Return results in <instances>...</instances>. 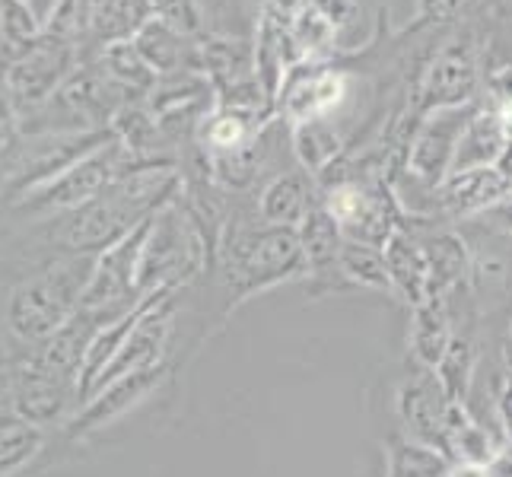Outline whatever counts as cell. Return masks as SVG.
<instances>
[{
  "mask_svg": "<svg viewBox=\"0 0 512 477\" xmlns=\"http://www.w3.org/2000/svg\"><path fill=\"white\" fill-rule=\"evenodd\" d=\"M411 331H408V344L417 363L423 369H436L439 360L446 357V350L452 344V318L446 309V299H427L423 306L411 309Z\"/></svg>",
  "mask_w": 512,
  "mask_h": 477,
  "instance_id": "4fadbf2b",
  "label": "cell"
},
{
  "mask_svg": "<svg viewBox=\"0 0 512 477\" xmlns=\"http://www.w3.org/2000/svg\"><path fill=\"white\" fill-rule=\"evenodd\" d=\"M395 408L401 417V427L408 430L411 439H417V443H423V446H433L449 458V443H446L449 398H446L443 385H439L433 369H423L420 376L398 385Z\"/></svg>",
  "mask_w": 512,
  "mask_h": 477,
  "instance_id": "277c9868",
  "label": "cell"
},
{
  "mask_svg": "<svg viewBox=\"0 0 512 477\" xmlns=\"http://www.w3.org/2000/svg\"><path fill=\"white\" fill-rule=\"evenodd\" d=\"M493 169H497V172L503 175V179L512 185V137L506 140V147H503V153H500L497 163H493Z\"/></svg>",
  "mask_w": 512,
  "mask_h": 477,
  "instance_id": "603a6c76",
  "label": "cell"
},
{
  "mask_svg": "<svg viewBox=\"0 0 512 477\" xmlns=\"http://www.w3.org/2000/svg\"><path fill=\"white\" fill-rule=\"evenodd\" d=\"M474 7V0H420L417 16L423 23H455Z\"/></svg>",
  "mask_w": 512,
  "mask_h": 477,
  "instance_id": "d6986e66",
  "label": "cell"
},
{
  "mask_svg": "<svg viewBox=\"0 0 512 477\" xmlns=\"http://www.w3.org/2000/svg\"><path fill=\"white\" fill-rule=\"evenodd\" d=\"M478 112V102L468 105H452V109H436L427 112V118L420 121L417 134L408 144V159H404V172L423 188L436 191L443 185V179L452 172V159L458 150L468 121Z\"/></svg>",
  "mask_w": 512,
  "mask_h": 477,
  "instance_id": "3957f363",
  "label": "cell"
},
{
  "mask_svg": "<svg viewBox=\"0 0 512 477\" xmlns=\"http://www.w3.org/2000/svg\"><path fill=\"white\" fill-rule=\"evenodd\" d=\"M446 477H490L487 465H471V462H452Z\"/></svg>",
  "mask_w": 512,
  "mask_h": 477,
  "instance_id": "7402d4cb",
  "label": "cell"
},
{
  "mask_svg": "<svg viewBox=\"0 0 512 477\" xmlns=\"http://www.w3.org/2000/svg\"><path fill=\"white\" fill-rule=\"evenodd\" d=\"M423 252H427V264H430V299H446L474 271V255L468 249V242L458 233H452V229L433 233L423 242Z\"/></svg>",
  "mask_w": 512,
  "mask_h": 477,
  "instance_id": "30bf717a",
  "label": "cell"
},
{
  "mask_svg": "<svg viewBox=\"0 0 512 477\" xmlns=\"http://www.w3.org/2000/svg\"><path fill=\"white\" fill-rule=\"evenodd\" d=\"M503 360H506V373H512V318H509V328L503 338Z\"/></svg>",
  "mask_w": 512,
  "mask_h": 477,
  "instance_id": "cb8c5ba5",
  "label": "cell"
},
{
  "mask_svg": "<svg viewBox=\"0 0 512 477\" xmlns=\"http://www.w3.org/2000/svg\"><path fill=\"white\" fill-rule=\"evenodd\" d=\"M207 137H210V144H214L217 150L236 153V150H242L245 144H249L252 128L245 125L242 115H223V118L214 121V125H210V134Z\"/></svg>",
  "mask_w": 512,
  "mask_h": 477,
  "instance_id": "ac0fdd59",
  "label": "cell"
},
{
  "mask_svg": "<svg viewBox=\"0 0 512 477\" xmlns=\"http://www.w3.org/2000/svg\"><path fill=\"white\" fill-rule=\"evenodd\" d=\"M312 191L306 175L290 172V175H277L274 182L264 185L261 198H258V214L264 226H284V229H299L303 220L312 210Z\"/></svg>",
  "mask_w": 512,
  "mask_h": 477,
  "instance_id": "7c38bea8",
  "label": "cell"
},
{
  "mask_svg": "<svg viewBox=\"0 0 512 477\" xmlns=\"http://www.w3.org/2000/svg\"><path fill=\"white\" fill-rule=\"evenodd\" d=\"M478 61H474V51L468 45H449L436 55L430 64L427 77L420 86V109L423 112H436V109H452V105H468L478 102Z\"/></svg>",
  "mask_w": 512,
  "mask_h": 477,
  "instance_id": "5b68a950",
  "label": "cell"
},
{
  "mask_svg": "<svg viewBox=\"0 0 512 477\" xmlns=\"http://www.w3.org/2000/svg\"><path fill=\"white\" fill-rule=\"evenodd\" d=\"M433 198H436V210H443L449 217H481L484 210L512 198V185L493 166L452 172L433 191Z\"/></svg>",
  "mask_w": 512,
  "mask_h": 477,
  "instance_id": "8992f818",
  "label": "cell"
},
{
  "mask_svg": "<svg viewBox=\"0 0 512 477\" xmlns=\"http://www.w3.org/2000/svg\"><path fill=\"white\" fill-rule=\"evenodd\" d=\"M344 99V77L338 70H306L284 80V112L293 125L328 118Z\"/></svg>",
  "mask_w": 512,
  "mask_h": 477,
  "instance_id": "52a82bcc",
  "label": "cell"
},
{
  "mask_svg": "<svg viewBox=\"0 0 512 477\" xmlns=\"http://www.w3.org/2000/svg\"><path fill=\"white\" fill-rule=\"evenodd\" d=\"M490 90H493V105H497V112L506 125V134L512 137V67L500 70V74L490 80Z\"/></svg>",
  "mask_w": 512,
  "mask_h": 477,
  "instance_id": "ffe728a7",
  "label": "cell"
},
{
  "mask_svg": "<svg viewBox=\"0 0 512 477\" xmlns=\"http://www.w3.org/2000/svg\"><path fill=\"white\" fill-rule=\"evenodd\" d=\"M478 220H481L484 226H490L493 233H500V236L512 239V198H506V201H500L497 207L484 210V214H481Z\"/></svg>",
  "mask_w": 512,
  "mask_h": 477,
  "instance_id": "44dd1931",
  "label": "cell"
},
{
  "mask_svg": "<svg viewBox=\"0 0 512 477\" xmlns=\"http://www.w3.org/2000/svg\"><path fill=\"white\" fill-rule=\"evenodd\" d=\"M306 258L296 229L261 226L233 239L229 249V303H245L249 296L264 293L287 280L306 277Z\"/></svg>",
  "mask_w": 512,
  "mask_h": 477,
  "instance_id": "6da1fadb",
  "label": "cell"
},
{
  "mask_svg": "<svg viewBox=\"0 0 512 477\" xmlns=\"http://www.w3.org/2000/svg\"><path fill=\"white\" fill-rule=\"evenodd\" d=\"M338 274L350 287L373 290V293H392V280H388L385 255L379 245L344 239L338 255Z\"/></svg>",
  "mask_w": 512,
  "mask_h": 477,
  "instance_id": "9a60e30c",
  "label": "cell"
},
{
  "mask_svg": "<svg viewBox=\"0 0 512 477\" xmlns=\"http://www.w3.org/2000/svg\"><path fill=\"white\" fill-rule=\"evenodd\" d=\"M296 236H299V245H303L306 271L312 277H325L331 271L338 274V255L347 236L341 223L325 210V204H315L309 210V217L296 229Z\"/></svg>",
  "mask_w": 512,
  "mask_h": 477,
  "instance_id": "8fae6325",
  "label": "cell"
},
{
  "mask_svg": "<svg viewBox=\"0 0 512 477\" xmlns=\"http://www.w3.org/2000/svg\"><path fill=\"white\" fill-rule=\"evenodd\" d=\"M385 255V268H388V280H392V293L401 299L404 306H423L430 299V264H427V252H423V242H417L414 236H408L404 229L392 233L382 245Z\"/></svg>",
  "mask_w": 512,
  "mask_h": 477,
  "instance_id": "ba28073f",
  "label": "cell"
},
{
  "mask_svg": "<svg viewBox=\"0 0 512 477\" xmlns=\"http://www.w3.org/2000/svg\"><path fill=\"white\" fill-rule=\"evenodd\" d=\"M293 150L299 163H303V169H309L312 175H322L338 163L341 134L334 131L328 118L303 121V125H293Z\"/></svg>",
  "mask_w": 512,
  "mask_h": 477,
  "instance_id": "2e32d148",
  "label": "cell"
},
{
  "mask_svg": "<svg viewBox=\"0 0 512 477\" xmlns=\"http://www.w3.org/2000/svg\"><path fill=\"white\" fill-rule=\"evenodd\" d=\"M474 369H478V350H474V344L465 338H452L446 357L439 360V366L433 369L439 385H443V392L449 401L455 404H465L468 398V388H471V379H474Z\"/></svg>",
  "mask_w": 512,
  "mask_h": 477,
  "instance_id": "e0dca14e",
  "label": "cell"
},
{
  "mask_svg": "<svg viewBox=\"0 0 512 477\" xmlns=\"http://www.w3.org/2000/svg\"><path fill=\"white\" fill-rule=\"evenodd\" d=\"M325 210L341 223L347 239L382 245L398 233V204L392 191L382 179L373 182H353V179H338L325 185Z\"/></svg>",
  "mask_w": 512,
  "mask_h": 477,
  "instance_id": "7a4b0ae2",
  "label": "cell"
},
{
  "mask_svg": "<svg viewBox=\"0 0 512 477\" xmlns=\"http://www.w3.org/2000/svg\"><path fill=\"white\" fill-rule=\"evenodd\" d=\"M449 458L411 436L385 439V477H446Z\"/></svg>",
  "mask_w": 512,
  "mask_h": 477,
  "instance_id": "5bb4252c",
  "label": "cell"
},
{
  "mask_svg": "<svg viewBox=\"0 0 512 477\" xmlns=\"http://www.w3.org/2000/svg\"><path fill=\"white\" fill-rule=\"evenodd\" d=\"M506 125L497 112V105H478V112L468 121V128L458 140V150L452 159V172H471V169H490L500 159L506 147ZM449 172V175H452Z\"/></svg>",
  "mask_w": 512,
  "mask_h": 477,
  "instance_id": "9c48e42d",
  "label": "cell"
}]
</instances>
